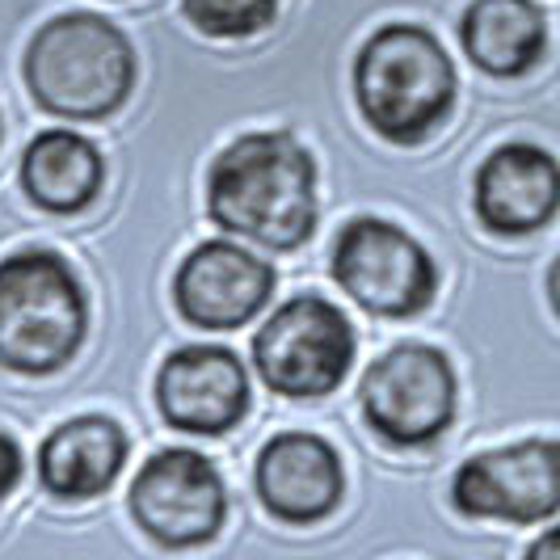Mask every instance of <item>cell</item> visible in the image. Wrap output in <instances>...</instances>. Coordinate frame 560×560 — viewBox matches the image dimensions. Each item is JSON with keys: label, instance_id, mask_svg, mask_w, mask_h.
I'll list each match as a JSON object with an SVG mask.
<instances>
[{"label": "cell", "instance_id": "4", "mask_svg": "<svg viewBox=\"0 0 560 560\" xmlns=\"http://www.w3.org/2000/svg\"><path fill=\"white\" fill-rule=\"evenodd\" d=\"M354 97L371 131L388 143H421L455 106V68L430 30L396 22L359 47Z\"/></svg>", "mask_w": 560, "mask_h": 560}, {"label": "cell", "instance_id": "12", "mask_svg": "<svg viewBox=\"0 0 560 560\" xmlns=\"http://www.w3.org/2000/svg\"><path fill=\"white\" fill-rule=\"evenodd\" d=\"M253 485L261 505L287 527L325 523L346 493V472L337 451L320 434L287 430L275 434L253 468Z\"/></svg>", "mask_w": 560, "mask_h": 560}, {"label": "cell", "instance_id": "19", "mask_svg": "<svg viewBox=\"0 0 560 560\" xmlns=\"http://www.w3.org/2000/svg\"><path fill=\"white\" fill-rule=\"evenodd\" d=\"M523 560H560V523L539 535L532 548H527V557Z\"/></svg>", "mask_w": 560, "mask_h": 560}, {"label": "cell", "instance_id": "1", "mask_svg": "<svg viewBox=\"0 0 560 560\" xmlns=\"http://www.w3.org/2000/svg\"><path fill=\"white\" fill-rule=\"evenodd\" d=\"M211 224L261 249H300L316 232V161L291 131L236 136L207 168Z\"/></svg>", "mask_w": 560, "mask_h": 560}, {"label": "cell", "instance_id": "18", "mask_svg": "<svg viewBox=\"0 0 560 560\" xmlns=\"http://www.w3.org/2000/svg\"><path fill=\"white\" fill-rule=\"evenodd\" d=\"M22 468H26V455L18 447V439L0 430V505L9 502V493L22 485Z\"/></svg>", "mask_w": 560, "mask_h": 560}, {"label": "cell", "instance_id": "2", "mask_svg": "<svg viewBox=\"0 0 560 560\" xmlns=\"http://www.w3.org/2000/svg\"><path fill=\"white\" fill-rule=\"evenodd\" d=\"M22 72L30 97L47 114L93 122L127 106L136 89V51L110 18L72 9L34 30Z\"/></svg>", "mask_w": 560, "mask_h": 560}, {"label": "cell", "instance_id": "3", "mask_svg": "<svg viewBox=\"0 0 560 560\" xmlns=\"http://www.w3.org/2000/svg\"><path fill=\"white\" fill-rule=\"evenodd\" d=\"M89 295L56 249H18L0 261V366L56 375L81 354Z\"/></svg>", "mask_w": 560, "mask_h": 560}, {"label": "cell", "instance_id": "14", "mask_svg": "<svg viewBox=\"0 0 560 560\" xmlns=\"http://www.w3.org/2000/svg\"><path fill=\"white\" fill-rule=\"evenodd\" d=\"M127 451L131 443L118 421L106 413H81L43 439L38 485L59 502H93L122 477Z\"/></svg>", "mask_w": 560, "mask_h": 560}, {"label": "cell", "instance_id": "10", "mask_svg": "<svg viewBox=\"0 0 560 560\" xmlns=\"http://www.w3.org/2000/svg\"><path fill=\"white\" fill-rule=\"evenodd\" d=\"M156 409L182 434H224L249 413V375L228 346H177L156 371Z\"/></svg>", "mask_w": 560, "mask_h": 560}, {"label": "cell", "instance_id": "17", "mask_svg": "<svg viewBox=\"0 0 560 560\" xmlns=\"http://www.w3.org/2000/svg\"><path fill=\"white\" fill-rule=\"evenodd\" d=\"M186 18L207 38H249L279 13V0H182Z\"/></svg>", "mask_w": 560, "mask_h": 560}, {"label": "cell", "instance_id": "20", "mask_svg": "<svg viewBox=\"0 0 560 560\" xmlns=\"http://www.w3.org/2000/svg\"><path fill=\"white\" fill-rule=\"evenodd\" d=\"M548 304L560 316V257L552 261V270H548Z\"/></svg>", "mask_w": 560, "mask_h": 560}, {"label": "cell", "instance_id": "9", "mask_svg": "<svg viewBox=\"0 0 560 560\" xmlns=\"http://www.w3.org/2000/svg\"><path fill=\"white\" fill-rule=\"evenodd\" d=\"M451 502L468 518L544 523L560 514V439H518L459 464Z\"/></svg>", "mask_w": 560, "mask_h": 560}, {"label": "cell", "instance_id": "7", "mask_svg": "<svg viewBox=\"0 0 560 560\" xmlns=\"http://www.w3.org/2000/svg\"><path fill=\"white\" fill-rule=\"evenodd\" d=\"M455 366L425 341H400L366 366L359 384L366 425L388 447H425L455 421Z\"/></svg>", "mask_w": 560, "mask_h": 560}, {"label": "cell", "instance_id": "6", "mask_svg": "<svg viewBox=\"0 0 560 560\" xmlns=\"http://www.w3.org/2000/svg\"><path fill=\"white\" fill-rule=\"evenodd\" d=\"M329 266H334L337 287L359 308L388 316V320L425 312L439 291V266L425 253V245L380 215H359L341 228Z\"/></svg>", "mask_w": 560, "mask_h": 560}, {"label": "cell", "instance_id": "5", "mask_svg": "<svg viewBox=\"0 0 560 560\" xmlns=\"http://www.w3.org/2000/svg\"><path fill=\"white\" fill-rule=\"evenodd\" d=\"M354 325L325 295H295L253 334V366L270 393L291 400L329 396L354 366Z\"/></svg>", "mask_w": 560, "mask_h": 560}, {"label": "cell", "instance_id": "11", "mask_svg": "<svg viewBox=\"0 0 560 560\" xmlns=\"http://www.w3.org/2000/svg\"><path fill=\"white\" fill-rule=\"evenodd\" d=\"M275 295V270L236 241H202L173 275V304L198 329H241Z\"/></svg>", "mask_w": 560, "mask_h": 560}, {"label": "cell", "instance_id": "8", "mask_svg": "<svg viewBox=\"0 0 560 560\" xmlns=\"http://www.w3.org/2000/svg\"><path fill=\"white\" fill-rule=\"evenodd\" d=\"M127 510L156 548L190 552L224 532L228 489L207 455L190 447H165L136 472Z\"/></svg>", "mask_w": 560, "mask_h": 560}, {"label": "cell", "instance_id": "16", "mask_svg": "<svg viewBox=\"0 0 560 560\" xmlns=\"http://www.w3.org/2000/svg\"><path fill=\"white\" fill-rule=\"evenodd\" d=\"M106 165L81 131H38L22 152V190L51 215H77L102 195Z\"/></svg>", "mask_w": 560, "mask_h": 560}, {"label": "cell", "instance_id": "13", "mask_svg": "<svg viewBox=\"0 0 560 560\" xmlns=\"http://www.w3.org/2000/svg\"><path fill=\"white\" fill-rule=\"evenodd\" d=\"M480 224L498 236H527L557 220L560 165L539 143L514 140L485 156L472 186Z\"/></svg>", "mask_w": 560, "mask_h": 560}, {"label": "cell", "instance_id": "15", "mask_svg": "<svg viewBox=\"0 0 560 560\" xmlns=\"http://www.w3.org/2000/svg\"><path fill=\"white\" fill-rule=\"evenodd\" d=\"M459 43L489 77H523L544 59L548 22L535 0H472L459 18Z\"/></svg>", "mask_w": 560, "mask_h": 560}]
</instances>
